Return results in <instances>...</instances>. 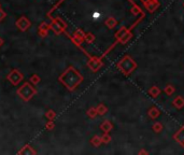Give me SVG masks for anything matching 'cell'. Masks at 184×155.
I'll return each instance as SVG.
<instances>
[{
  "instance_id": "1",
  "label": "cell",
  "mask_w": 184,
  "mask_h": 155,
  "mask_svg": "<svg viewBox=\"0 0 184 155\" xmlns=\"http://www.w3.org/2000/svg\"><path fill=\"white\" fill-rule=\"evenodd\" d=\"M161 128H163V126H161V124H158V123H156L155 125H154V127H153V129L155 130L156 133H159L161 130Z\"/></svg>"
}]
</instances>
